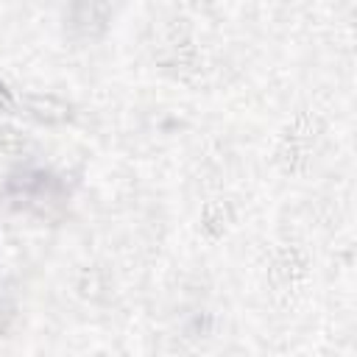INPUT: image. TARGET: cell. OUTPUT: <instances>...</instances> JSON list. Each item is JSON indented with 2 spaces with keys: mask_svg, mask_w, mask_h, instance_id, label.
<instances>
[{
  "mask_svg": "<svg viewBox=\"0 0 357 357\" xmlns=\"http://www.w3.org/2000/svg\"><path fill=\"white\" fill-rule=\"evenodd\" d=\"M312 142H315V128H312V117L304 112L293 120V126L284 131L282 142H279V151H276V159L282 165L284 173H301L310 162V153H312Z\"/></svg>",
  "mask_w": 357,
  "mask_h": 357,
  "instance_id": "cell-1",
  "label": "cell"
},
{
  "mask_svg": "<svg viewBox=\"0 0 357 357\" xmlns=\"http://www.w3.org/2000/svg\"><path fill=\"white\" fill-rule=\"evenodd\" d=\"M22 103L42 123H67L73 117V106L56 95H25Z\"/></svg>",
  "mask_w": 357,
  "mask_h": 357,
  "instance_id": "cell-4",
  "label": "cell"
},
{
  "mask_svg": "<svg viewBox=\"0 0 357 357\" xmlns=\"http://www.w3.org/2000/svg\"><path fill=\"white\" fill-rule=\"evenodd\" d=\"M11 106H14V100H11V92H8V89H6V84L0 81V109L11 112Z\"/></svg>",
  "mask_w": 357,
  "mask_h": 357,
  "instance_id": "cell-8",
  "label": "cell"
},
{
  "mask_svg": "<svg viewBox=\"0 0 357 357\" xmlns=\"http://www.w3.org/2000/svg\"><path fill=\"white\" fill-rule=\"evenodd\" d=\"M22 148H25V137L17 128H11V126L0 128V151L14 156V153H22Z\"/></svg>",
  "mask_w": 357,
  "mask_h": 357,
  "instance_id": "cell-6",
  "label": "cell"
},
{
  "mask_svg": "<svg viewBox=\"0 0 357 357\" xmlns=\"http://www.w3.org/2000/svg\"><path fill=\"white\" fill-rule=\"evenodd\" d=\"M307 268H310V259L301 248L296 245H282L273 257V268H271V279L282 287H293L296 282H301L307 276Z\"/></svg>",
  "mask_w": 357,
  "mask_h": 357,
  "instance_id": "cell-3",
  "label": "cell"
},
{
  "mask_svg": "<svg viewBox=\"0 0 357 357\" xmlns=\"http://www.w3.org/2000/svg\"><path fill=\"white\" fill-rule=\"evenodd\" d=\"M11 321H14V312H11V307L0 298V337L8 332V326H11Z\"/></svg>",
  "mask_w": 357,
  "mask_h": 357,
  "instance_id": "cell-7",
  "label": "cell"
},
{
  "mask_svg": "<svg viewBox=\"0 0 357 357\" xmlns=\"http://www.w3.org/2000/svg\"><path fill=\"white\" fill-rule=\"evenodd\" d=\"M226 223H229V206L223 201H206L201 212V229L209 237H220L226 231Z\"/></svg>",
  "mask_w": 357,
  "mask_h": 357,
  "instance_id": "cell-5",
  "label": "cell"
},
{
  "mask_svg": "<svg viewBox=\"0 0 357 357\" xmlns=\"http://www.w3.org/2000/svg\"><path fill=\"white\" fill-rule=\"evenodd\" d=\"M109 3L106 0H73L70 3V28L81 36H98L109 25Z\"/></svg>",
  "mask_w": 357,
  "mask_h": 357,
  "instance_id": "cell-2",
  "label": "cell"
}]
</instances>
